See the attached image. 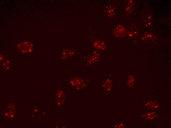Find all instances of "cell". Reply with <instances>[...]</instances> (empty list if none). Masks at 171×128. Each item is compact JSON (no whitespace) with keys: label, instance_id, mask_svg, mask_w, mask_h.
<instances>
[{"label":"cell","instance_id":"obj_1","mask_svg":"<svg viewBox=\"0 0 171 128\" xmlns=\"http://www.w3.org/2000/svg\"><path fill=\"white\" fill-rule=\"evenodd\" d=\"M28 42H24L20 43L18 47L21 51H22V52L27 53L29 52L31 50V48H32V44L29 43L26 46Z\"/></svg>","mask_w":171,"mask_h":128}]
</instances>
